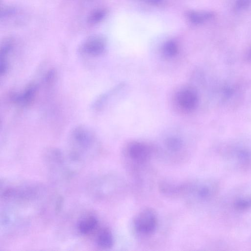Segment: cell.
Returning <instances> with one entry per match:
<instances>
[{"label": "cell", "instance_id": "1", "mask_svg": "<svg viewBox=\"0 0 251 251\" xmlns=\"http://www.w3.org/2000/svg\"><path fill=\"white\" fill-rule=\"evenodd\" d=\"M95 139L85 127L78 126L71 135L68 159L72 164H80L92 157L94 154Z\"/></svg>", "mask_w": 251, "mask_h": 251}, {"label": "cell", "instance_id": "2", "mask_svg": "<svg viewBox=\"0 0 251 251\" xmlns=\"http://www.w3.org/2000/svg\"><path fill=\"white\" fill-rule=\"evenodd\" d=\"M225 159L234 168L242 171L251 170V147L233 145L224 149Z\"/></svg>", "mask_w": 251, "mask_h": 251}, {"label": "cell", "instance_id": "3", "mask_svg": "<svg viewBox=\"0 0 251 251\" xmlns=\"http://www.w3.org/2000/svg\"><path fill=\"white\" fill-rule=\"evenodd\" d=\"M133 225L136 232L140 234L145 236L151 235L157 228V215L152 209H143L135 216Z\"/></svg>", "mask_w": 251, "mask_h": 251}, {"label": "cell", "instance_id": "4", "mask_svg": "<svg viewBox=\"0 0 251 251\" xmlns=\"http://www.w3.org/2000/svg\"><path fill=\"white\" fill-rule=\"evenodd\" d=\"M45 161L50 173L58 176L67 177L71 174L67 162L63 154L57 149H51L48 151L45 155Z\"/></svg>", "mask_w": 251, "mask_h": 251}, {"label": "cell", "instance_id": "5", "mask_svg": "<svg viewBox=\"0 0 251 251\" xmlns=\"http://www.w3.org/2000/svg\"><path fill=\"white\" fill-rule=\"evenodd\" d=\"M126 152L130 159L138 163H145L151 155L150 148L146 144L138 141L129 143Z\"/></svg>", "mask_w": 251, "mask_h": 251}, {"label": "cell", "instance_id": "6", "mask_svg": "<svg viewBox=\"0 0 251 251\" xmlns=\"http://www.w3.org/2000/svg\"><path fill=\"white\" fill-rule=\"evenodd\" d=\"M176 100L181 109L189 111L196 107L198 102V96L194 89L187 87L180 89L178 92Z\"/></svg>", "mask_w": 251, "mask_h": 251}, {"label": "cell", "instance_id": "7", "mask_svg": "<svg viewBox=\"0 0 251 251\" xmlns=\"http://www.w3.org/2000/svg\"><path fill=\"white\" fill-rule=\"evenodd\" d=\"M106 47L105 39L100 36H92L85 40L80 47L82 53L91 56L102 54Z\"/></svg>", "mask_w": 251, "mask_h": 251}, {"label": "cell", "instance_id": "8", "mask_svg": "<svg viewBox=\"0 0 251 251\" xmlns=\"http://www.w3.org/2000/svg\"><path fill=\"white\" fill-rule=\"evenodd\" d=\"M99 220L94 215L83 216L78 222L77 228L79 232L83 235H90L97 230Z\"/></svg>", "mask_w": 251, "mask_h": 251}, {"label": "cell", "instance_id": "9", "mask_svg": "<svg viewBox=\"0 0 251 251\" xmlns=\"http://www.w3.org/2000/svg\"><path fill=\"white\" fill-rule=\"evenodd\" d=\"M95 242L100 248L106 249L111 248L114 243V238L110 229L107 227L99 229L95 237Z\"/></svg>", "mask_w": 251, "mask_h": 251}, {"label": "cell", "instance_id": "10", "mask_svg": "<svg viewBox=\"0 0 251 251\" xmlns=\"http://www.w3.org/2000/svg\"><path fill=\"white\" fill-rule=\"evenodd\" d=\"M187 20L191 24L199 25L210 19L213 14L209 12L191 10L186 12Z\"/></svg>", "mask_w": 251, "mask_h": 251}, {"label": "cell", "instance_id": "11", "mask_svg": "<svg viewBox=\"0 0 251 251\" xmlns=\"http://www.w3.org/2000/svg\"><path fill=\"white\" fill-rule=\"evenodd\" d=\"M36 90L35 86L34 84H30L26 88L21 95L16 96L14 98H16V100L22 104H28L34 99Z\"/></svg>", "mask_w": 251, "mask_h": 251}, {"label": "cell", "instance_id": "12", "mask_svg": "<svg viewBox=\"0 0 251 251\" xmlns=\"http://www.w3.org/2000/svg\"><path fill=\"white\" fill-rule=\"evenodd\" d=\"M178 47L177 43L174 40H169L166 42L162 47L163 54L167 57H173L178 52Z\"/></svg>", "mask_w": 251, "mask_h": 251}, {"label": "cell", "instance_id": "13", "mask_svg": "<svg viewBox=\"0 0 251 251\" xmlns=\"http://www.w3.org/2000/svg\"><path fill=\"white\" fill-rule=\"evenodd\" d=\"M165 145L170 151L176 152L181 149L182 143L179 138L176 137H170L166 140Z\"/></svg>", "mask_w": 251, "mask_h": 251}, {"label": "cell", "instance_id": "14", "mask_svg": "<svg viewBox=\"0 0 251 251\" xmlns=\"http://www.w3.org/2000/svg\"><path fill=\"white\" fill-rule=\"evenodd\" d=\"M234 207L238 210H246L251 208V196L241 198L236 200Z\"/></svg>", "mask_w": 251, "mask_h": 251}, {"label": "cell", "instance_id": "15", "mask_svg": "<svg viewBox=\"0 0 251 251\" xmlns=\"http://www.w3.org/2000/svg\"><path fill=\"white\" fill-rule=\"evenodd\" d=\"M106 14V11L103 9L95 10L88 17V21L90 24L98 23L103 19Z\"/></svg>", "mask_w": 251, "mask_h": 251}, {"label": "cell", "instance_id": "16", "mask_svg": "<svg viewBox=\"0 0 251 251\" xmlns=\"http://www.w3.org/2000/svg\"><path fill=\"white\" fill-rule=\"evenodd\" d=\"M251 4V0H237L236 2V8L242 10L248 8Z\"/></svg>", "mask_w": 251, "mask_h": 251}, {"label": "cell", "instance_id": "17", "mask_svg": "<svg viewBox=\"0 0 251 251\" xmlns=\"http://www.w3.org/2000/svg\"><path fill=\"white\" fill-rule=\"evenodd\" d=\"M156 6H161L165 4V0H135Z\"/></svg>", "mask_w": 251, "mask_h": 251}]
</instances>
